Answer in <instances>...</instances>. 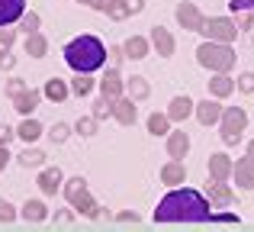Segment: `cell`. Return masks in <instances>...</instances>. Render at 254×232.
<instances>
[{
	"label": "cell",
	"mask_w": 254,
	"mask_h": 232,
	"mask_svg": "<svg viewBox=\"0 0 254 232\" xmlns=\"http://www.w3.org/2000/svg\"><path fill=\"white\" fill-rule=\"evenodd\" d=\"M212 220V203L206 194L193 187H171L158 200L155 223H209Z\"/></svg>",
	"instance_id": "6da1fadb"
},
{
	"label": "cell",
	"mask_w": 254,
	"mask_h": 232,
	"mask_svg": "<svg viewBox=\"0 0 254 232\" xmlns=\"http://www.w3.org/2000/svg\"><path fill=\"white\" fill-rule=\"evenodd\" d=\"M62 55H64V62H68L71 71H77V75H93V71H100L106 65V45L100 42L97 36L84 32V36H74L64 45Z\"/></svg>",
	"instance_id": "7a4b0ae2"
},
{
	"label": "cell",
	"mask_w": 254,
	"mask_h": 232,
	"mask_svg": "<svg viewBox=\"0 0 254 232\" xmlns=\"http://www.w3.org/2000/svg\"><path fill=\"white\" fill-rule=\"evenodd\" d=\"M62 194H64V200H68V207L74 210V213L87 216V220H100V210L103 207L93 200L90 187H87V177L74 174V177H68V181H62Z\"/></svg>",
	"instance_id": "3957f363"
},
{
	"label": "cell",
	"mask_w": 254,
	"mask_h": 232,
	"mask_svg": "<svg viewBox=\"0 0 254 232\" xmlns=\"http://www.w3.org/2000/svg\"><path fill=\"white\" fill-rule=\"evenodd\" d=\"M196 62L203 65L206 71H232L235 68V45L232 42H209L206 39L203 45L196 49Z\"/></svg>",
	"instance_id": "277c9868"
},
{
	"label": "cell",
	"mask_w": 254,
	"mask_h": 232,
	"mask_svg": "<svg viewBox=\"0 0 254 232\" xmlns=\"http://www.w3.org/2000/svg\"><path fill=\"white\" fill-rule=\"evenodd\" d=\"M219 136H222L225 145H238L248 129V113L242 107H222V116H219Z\"/></svg>",
	"instance_id": "5b68a950"
},
{
	"label": "cell",
	"mask_w": 254,
	"mask_h": 232,
	"mask_svg": "<svg viewBox=\"0 0 254 232\" xmlns=\"http://www.w3.org/2000/svg\"><path fill=\"white\" fill-rule=\"evenodd\" d=\"M196 32H203L209 42H235L238 39V26L232 16H203Z\"/></svg>",
	"instance_id": "8992f818"
},
{
	"label": "cell",
	"mask_w": 254,
	"mask_h": 232,
	"mask_svg": "<svg viewBox=\"0 0 254 232\" xmlns=\"http://www.w3.org/2000/svg\"><path fill=\"white\" fill-rule=\"evenodd\" d=\"M174 16H177L180 29H187V32H196L199 23H203V10H199L193 0H180L177 10H174Z\"/></svg>",
	"instance_id": "52a82bcc"
},
{
	"label": "cell",
	"mask_w": 254,
	"mask_h": 232,
	"mask_svg": "<svg viewBox=\"0 0 254 232\" xmlns=\"http://www.w3.org/2000/svg\"><path fill=\"white\" fill-rule=\"evenodd\" d=\"M148 42H151V49H155L161 58H171L174 52H177V39H174L171 29H164V26H151Z\"/></svg>",
	"instance_id": "ba28073f"
},
{
	"label": "cell",
	"mask_w": 254,
	"mask_h": 232,
	"mask_svg": "<svg viewBox=\"0 0 254 232\" xmlns=\"http://www.w3.org/2000/svg\"><path fill=\"white\" fill-rule=\"evenodd\" d=\"M193 116L199 119V126H216L219 116H222V103L216 97H206V100L193 103Z\"/></svg>",
	"instance_id": "9c48e42d"
},
{
	"label": "cell",
	"mask_w": 254,
	"mask_h": 232,
	"mask_svg": "<svg viewBox=\"0 0 254 232\" xmlns=\"http://www.w3.org/2000/svg\"><path fill=\"white\" fill-rule=\"evenodd\" d=\"M113 119H116L119 126H135V119H138V107H135V100L132 97H116L113 100Z\"/></svg>",
	"instance_id": "30bf717a"
},
{
	"label": "cell",
	"mask_w": 254,
	"mask_h": 232,
	"mask_svg": "<svg viewBox=\"0 0 254 232\" xmlns=\"http://www.w3.org/2000/svg\"><path fill=\"white\" fill-rule=\"evenodd\" d=\"M97 87H100V94H106V97H123L126 94V77L119 75V68H106V75L97 81Z\"/></svg>",
	"instance_id": "8fae6325"
},
{
	"label": "cell",
	"mask_w": 254,
	"mask_h": 232,
	"mask_svg": "<svg viewBox=\"0 0 254 232\" xmlns=\"http://www.w3.org/2000/svg\"><path fill=\"white\" fill-rule=\"evenodd\" d=\"M39 103H42V90L39 87H26L23 94L13 97V110H16L19 116H32L39 110Z\"/></svg>",
	"instance_id": "7c38bea8"
},
{
	"label": "cell",
	"mask_w": 254,
	"mask_h": 232,
	"mask_svg": "<svg viewBox=\"0 0 254 232\" xmlns=\"http://www.w3.org/2000/svg\"><path fill=\"white\" fill-rule=\"evenodd\" d=\"M62 181H64L62 168H45V164H42V171H39V177H36L42 197H55L58 190H62Z\"/></svg>",
	"instance_id": "4fadbf2b"
},
{
	"label": "cell",
	"mask_w": 254,
	"mask_h": 232,
	"mask_svg": "<svg viewBox=\"0 0 254 232\" xmlns=\"http://www.w3.org/2000/svg\"><path fill=\"white\" fill-rule=\"evenodd\" d=\"M232 177H235L238 187L254 190V158L245 155V158H238V161H232Z\"/></svg>",
	"instance_id": "5bb4252c"
},
{
	"label": "cell",
	"mask_w": 254,
	"mask_h": 232,
	"mask_svg": "<svg viewBox=\"0 0 254 232\" xmlns=\"http://www.w3.org/2000/svg\"><path fill=\"white\" fill-rule=\"evenodd\" d=\"M164 113H168V119H171V123L184 126L187 119L193 116V100H190L187 94H177V97H174V100L168 103V110H164Z\"/></svg>",
	"instance_id": "9a60e30c"
},
{
	"label": "cell",
	"mask_w": 254,
	"mask_h": 232,
	"mask_svg": "<svg viewBox=\"0 0 254 232\" xmlns=\"http://www.w3.org/2000/svg\"><path fill=\"white\" fill-rule=\"evenodd\" d=\"M206 84H209V97H216V100H225L229 94H235V77L229 71H216Z\"/></svg>",
	"instance_id": "2e32d148"
},
{
	"label": "cell",
	"mask_w": 254,
	"mask_h": 232,
	"mask_svg": "<svg viewBox=\"0 0 254 232\" xmlns=\"http://www.w3.org/2000/svg\"><path fill=\"white\" fill-rule=\"evenodd\" d=\"M206 168H209V181H229L232 177V158L225 152H212Z\"/></svg>",
	"instance_id": "e0dca14e"
},
{
	"label": "cell",
	"mask_w": 254,
	"mask_h": 232,
	"mask_svg": "<svg viewBox=\"0 0 254 232\" xmlns=\"http://www.w3.org/2000/svg\"><path fill=\"white\" fill-rule=\"evenodd\" d=\"M161 184H168V187L187 184V164H184V158H171L168 164H161Z\"/></svg>",
	"instance_id": "ac0fdd59"
},
{
	"label": "cell",
	"mask_w": 254,
	"mask_h": 232,
	"mask_svg": "<svg viewBox=\"0 0 254 232\" xmlns=\"http://www.w3.org/2000/svg\"><path fill=\"white\" fill-rule=\"evenodd\" d=\"M206 197H209L212 207H229V203H235V194H232L229 181H212V184H206Z\"/></svg>",
	"instance_id": "d6986e66"
},
{
	"label": "cell",
	"mask_w": 254,
	"mask_h": 232,
	"mask_svg": "<svg viewBox=\"0 0 254 232\" xmlns=\"http://www.w3.org/2000/svg\"><path fill=\"white\" fill-rule=\"evenodd\" d=\"M71 97V87L64 77H49L42 87V100H52V103H64Z\"/></svg>",
	"instance_id": "ffe728a7"
},
{
	"label": "cell",
	"mask_w": 254,
	"mask_h": 232,
	"mask_svg": "<svg viewBox=\"0 0 254 232\" xmlns=\"http://www.w3.org/2000/svg\"><path fill=\"white\" fill-rule=\"evenodd\" d=\"M187 152H190V136H187V129H171L168 132V155L171 158H187Z\"/></svg>",
	"instance_id": "44dd1931"
},
{
	"label": "cell",
	"mask_w": 254,
	"mask_h": 232,
	"mask_svg": "<svg viewBox=\"0 0 254 232\" xmlns=\"http://www.w3.org/2000/svg\"><path fill=\"white\" fill-rule=\"evenodd\" d=\"M123 52H126V58H132V62H142V58H148L151 42L145 36H129L123 42Z\"/></svg>",
	"instance_id": "7402d4cb"
},
{
	"label": "cell",
	"mask_w": 254,
	"mask_h": 232,
	"mask_svg": "<svg viewBox=\"0 0 254 232\" xmlns=\"http://www.w3.org/2000/svg\"><path fill=\"white\" fill-rule=\"evenodd\" d=\"M42 123L39 119H32V116H23V123L16 126V139H23L26 145H32V142H39V136H42Z\"/></svg>",
	"instance_id": "603a6c76"
},
{
	"label": "cell",
	"mask_w": 254,
	"mask_h": 232,
	"mask_svg": "<svg viewBox=\"0 0 254 232\" xmlns=\"http://www.w3.org/2000/svg\"><path fill=\"white\" fill-rule=\"evenodd\" d=\"M26 10V0H0V26H13Z\"/></svg>",
	"instance_id": "cb8c5ba5"
},
{
	"label": "cell",
	"mask_w": 254,
	"mask_h": 232,
	"mask_svg": "<svg viewBox=\"0 0 254 232\" xmlns=\"http://www.w3.org/2000/svg\"><path fill=\"white\" fill-rule=\"evenodd\" d=\"M148 94H151V84H148V77H142V75H132L129 81H126V97H132V100H148Z\"/></svg>",
	"instance_id": "d4e9b609"
},
{
	"label": "cell",
	"mask_w": 254,
	"mask_h": 232,
	"mask_svg": "<svg viewBox=\"0 0 254 232\" xmlns=\"http://www.w3.org/2000/svg\"><path fill=\"white\" fill-rule=\"evenodd\" d=\"M19 216H23L26 223H45L49 220V207H45L42 200H26L23 207H19Z\"/></svg>",
	"instance_id": "484cf974"
},
{
	"label": "cell",
	"mask_w": 254,
	"mask_h": 232,
	"mask_svg": "<svg viewBox=\"0 0 254 232\" xmlns=\"http://www.w3.org/2000/svg\"><path fill=\"white\" fill-rule=\"evenodd\" d=\"M23 49H26L29 58H45V55H49V39H45L42 32H29L26 42H23Z\"/></svg>",
	"instance_id": "4316f807"
},
{
	"label": "cell",
	"mask_w": 254,
	"mask_h": 232,
	"mask_svg": "<svg viewBox=\"0 0 254 232\" xmlns=\"http://www.w3.org/2000/svg\"><path fill=\"white\" fill-rule=\"evenodd\" d=\"M68 87H71V94H74V97H90L93 87H97V81H93L90 75H77V71H74V77L68 81Z\"/></svg>",
	"instance_id": "83f0119b"
},
{
	"label": "cell",
	"mask_w": 254,
	"mask_h": 232,
	"mask_svg": "<svg viewBox=\"0 0 254 232\" xmlns=\"http://www.w3.org/2000/svg\"><path fill=\"white\" fill-rule=\"evenodd\" d=\"M16 161H19V168H42V164H45V152L26 145V149L16 155Z\"/></svg>",
	"instance_id": "f1b7e54d"
},
{
	"label": "cell",
	"mask_w": 254,
	"mask_h": 232,
	"mask_svg": "<svg viewBox=\"0 0 254 232\" xmlns=\"http://www.w3.org/2000/svg\"><path fill=\"white\" fill-rule=\"evenodd\" d=\"M145 126H148V132H151V136H168L174 123L168 119V113H158V110H155V113L148 116V123H145Z\"/></svg>",
	"instance_id": "f546056e"
},
{
	"label": "cell",
	"mask_w": 254,
	"mask_h": 232,
	"mask_svg": "<svg viewBox=\"0 0 254 232\" xmlns=\"http://www.w3.org/2000/svg\"><path fill=\"white\" fill-rule=\"evenodd\" d=\"M97 123H103V119H110L113 116V97H106V94H100L97 97V103H93V113H90Z\"/></svg>",
	"instance_id": "4dcf8cb0"
},
{
	"label": "cell",
	"mask_w": 254,
	"mask_h": 232,
	"mask_svg": "<svg viewBox=\"0 0 254 232\" xmlns=\"http://www.w3.org/2000/svg\"><path fill=\"white\" fill-rule=\"evenodd\" d=\"M16 23H19V29H23L26 36H29V32H39V29H42V19H39V13H36V10H23V16H19Z\"/></svg>",
	"instance_id": "1f68e13d"
},
{
	"label": "cell",
	"mask_w": 254,
	"mask_h": 232,
	"mask_svg": "<svg viewBox=\"0 0 254 232\" xmlns=\"http://www.w3.org/2000/svg\"><path fill=\"white\" fill-rule=\"evenodd\" d=\"M106 16L116 19V23H123V19L132 16V10H129V3H126V0H110V6H106Z\"/></svg>",
	"instance_id": "d6a6232c"
},
{
	"label": "cell",
	"mask_w": 254,
	"mask_h": 232,
	"mask_svg": "<svg viewBox=\"0 0 254 232\" xmlns=\"http://www.w3.org/2000/svg\"><path fill=\"white\" fill-rule=\"evenodd\" d=\"M74 132H77L81 139H90V136H97V119H93V116H81V119L74 123Z\"/></svg>",
	"instance_id": "836d02e7"
},
{
	"label": "cell",
	"mask_w": 254,
	"mask_h": 232,
	"mask_svg": "<svg viewBox=\"0 0 254 232\" xmlns=\"http://www.w3.org/2000/svg\"><path fill=\"white\" fill-rule=\"evenodd\" d=\"M49 139H52L55 145H64V142L71 139V126H68V123H55V126L49 129Z\"/></svg>",
	"instance_id": "e575fe53"
},
{
	"label": "cell",
	"mask_w": 254,
	"mask_h": 232,
	"mask_svg": "<svg viewBox=\"0 0 254 232\" xmlns=\"http://www.w3.org/2000/svg\"><path fill=\"white\" fill-rule=\"evenodd\" d=\"M235 87L242 90V94H254V71H242V75L235 77Z\"/></svg>",
	"instance_id": "d590c367"
},
{
	"label": "cell",
	"mask_w": 254,
	"mask_h": 232,
	"mask_svg": "<svg viewBox=\"0 0 254 232\" xmlns=\"http://www.w3.org/2000/svg\"><path fill=\"white\" fill-rule=\"evenodd\" d=\"M13 42H16V29H10V26H0V52H10Z\"/></svg>",
	"instance_id": "8d00e7d4"
},
{
	"label": "cell",
	"mask_w": 254,
	"mask_h": 232,
	"mask_svg": "<svg viewBox=\"0 0 254 232\" xmlns=\"http://www.w3.org/2000/svg\"><path fill=\"white\" fill-rule=\"evenodd\" d=\"M19 216V210L13 207L10 200H3V197H0V223H13Z\"/></svg>",
	"instance_id": "74e56055"
},
{
	"label": "cell",
	"mask_w": 254,
	"mask_h": 232,
	"mask_svg": "<svg viewBox=\"0 0 254 232\" xmlns=\"http://www.w3.org/2000/svg\"><path fill=\"white\" fill-rule=\"evenodd\" d=\"M106 58H110V68H119V65L126 62V52H123V45H110V49H106Z\"/></svg>",
	"instance_id": "f35d334b"
},
{
	"label": "cell",
	"mask_w": 254,
	"mask_h": 232,
	"mask_svg": "<svg viewBox=\"0 0 254 232\" xmlns=\"http://www.w3.org/2000/svg\"><path fill=\"white\" fill-rule=\"evenodd\" d=\"M26 87H29V84H26L23 77H10V81H6V97L13 100V97H16V94H23Z\"/></svg>",
	"instance_id": "ab89813d"
},
{
	"label": "cell",
	"mask_w": 254,
	"mask_h": 232,
	"mask_svg": "<svg viewBox=\"0 0 254 232\" xmlns=\"http://www.w3.org/2000/svg\"><path fill=\"white\" fill-rule=\"evenodd\" d=\"M13 139H16V129L6 126V123H0V145H10Z\"/></svg>",
	"instance_id": "60d3db41"
},
{
	"label": "cell",
	"mask_w": 254,
	"mask_h": 232,
	"mask_svg": "<svg viewBox=\"0 0 254 232\" xmlns=\"http://www.w3.org/2000/svg\"><path fill=\"white\" fill-rule=\"evenodd\" d=\"M55 223H62V226L74 223V210H62V213H55Z\"/></svg>",
	"instance_id": "b9f144b4"
},
{
	"label": "cell",
	"mask_w": 254,
	"mask_h": 232,
	"mask_svg": "<svg viewBox=\"0 0 254 232\" xmlns=\"http://www.w3.org/2000/svg\"><path fill=\"white\" fill-rule=\"evenodd\" d=\"M116 223H123V226H126V223H132V226H135V223H138V213H129V210H123V213L116 216Z\"/></svg>",
	"instance_id": "7bdbcfd3"
},
{
	"label": "cell",
	"mask_w": 254,
	"mask_h": 232,
	"mask_svg": "<svg viewBox=\"0 0 254 232\" xmlns=\"http://www.w3.org/2000/svg\"><path fill=\"white\" fill-rule=\"evenodd\" d=\"M209 223H238V216L235 213H212Z\"/></svg>",
	"instance_id": "ee69618b"
},
{
	"label": "cell",
	"mask_w": 254,
	"mask_h": 232,
	"mask_svg": "<svg viewBox=\"0 0 254 232\" xmlns=\"http://www.w3.org/2000/svg\"><path fill=\"white\" fill-rule=\"evenodd\" d=\"M10 149H6V145H0V174H3V171H6V164H10Z\"/></svg>",
	"instance_id": "f6af8a7d"
},
{
	"label": "cell",
	"mask_w": 254,
	"mask_h": 232,
	"mask_svg": "<svg viewBox=\"0 0 254 232\" xmlns=\"http://www.w3.org/2000/svg\"><path fill=\"white\" fill-rule=\"evenodd\" d=\"M90 10H97V13H106V6H110V0H84Z\"/></svg>",
	"instance_id": "bcb514c9"
},
{
	"label": "cell",
	"mask_w": 254,
	"mask_h": 232,
	"mask_svg": "<svg viewBox=\"0 0 254 232\" xmlns=\"http://www.w3.org/2000/svg\"><path fill=\"white\" fill-rule=\"evenodd\" d=\"M126 3H129L132 13H142V10H145V0H126Z\"/></svg>",
	"instance_id": "7dc6e473"
},
{
	"label": "cell",
	"mask_w": 254,
	"mask_h": 232,
	"mask_svg": "<svg viewBox=\"0 0 254 232\" xmlns=\"http://www.w3.org/2000/svg\"><path fill=\"white\" fill-rule=\"evenodd\" d=\"M13 65H16V58H13V55H10V52H6V55H3V68H0V71H10V68H13Z\"/></svg>",
	"instance_id": "c3c4849f"
},
{
	"label": "cell",
	"mask_w": 254,
	"mask_h": 232,
	"mask_svg": "<svg viewBox=\"0 0 254 232\" xmlns=\"http://www.w3.org/2000/svg\"><path fill=\"white\" fill-rule=\"evenodd\" d=\"M248 155L254 158V139H251V142H248Z\"/></svg>",
	"instance_id": "681fc988"
},
{
	"label": "cell",
	"mask_w": 254,
	"mask_h": 232,
	"mask_svg": "<svg viewBox=\"0 0 254 232\" xmlns=\"http://www.w3.org/2000/svg\"><path fill=\"white\" fill-rule=\"evenodd\" d=\"M3 55H6V52H0V68H3Z\"/></svg>",
	"instance_id": "f907efd6"
},
{
	"label": "cell",
	"mask_w": 254,
	"mask_h": 232,
	"mask_svg": "<svg viewBox=\"0 0 254 232\" xmlns=\"http://www.w3.org/2000/svg\"><path fill=\"white\" fill-rule=\"evenodd\" d=\"M77 3H84V0H77Z\"/></svg>",
	"instance_id": "816d5d0a"
}]
</instances>
